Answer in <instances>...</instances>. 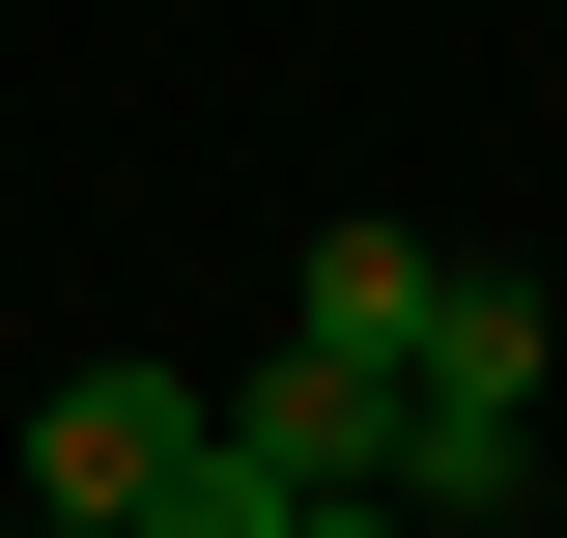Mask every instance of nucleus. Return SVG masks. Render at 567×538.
Wrapping results in <instances>:
<instances>
[{
  "label": "nucleus",
  "mask_w": 567,
  "mask_h": 538,
  "mask_svg": "<svg viewBox=\"0 0 567 538\" xmlns=\"http://www.w3.org/2000/svg\"><path fill=\"white\" fill-rule=\"evenodd\" d=\"M199 425H227L199 369H58V397H29V510H142Z\"/></svg>",
  "instance_id": "1"
},
{
  "label": "nucleus",
  "mask_w": 567,
  "mask_h": 538,
  "mask_svg": "<svg viewBox=\"0 0 567 538\" xmlns=\"http://www.w3.org/2000/svg\"><path fill=\"white\" fill-rule=\"evenodd\" d=\"M227 454H284L312 510H341V482L398 454V369H341V340H256V369H227Z\"/></svg>",
  "instance_id": "2"
},
{
  "label": "nucleus",
  "mask_w": 567,
  "mask_h": 538,
  "mask_svg": "<svg viewBox=\"0 0 567 538\" xmlns=\"http://www.w3.org/2000/svg\"><path fill=\"white\" fill-rule=\"evenodd\" d=\"M511 482H539V397H425V369H398V454H369V510H425V538H511Z\"/></svg>",
  "instance_id": "3"
},
{
  "label": "nucleus",
  "mask_w": 567,
  "mask_h": 538,
  "mask_svg": "<svg viewBox=\"0 0 567 538\" xmlns=\"http://www.w3.org/2000/svg\"><path fill=\"white\" fill-rule=\"evenodd\" d=\"M425 227H312V256H284V340H341V369H425Z\"/></svg>",
  "instance_id": "4"
},
{
  "label": "nucleus",
  "mask_w": 567,
  "mask_h": 538,
  "mask_svg": "<svg viewBox=\"0 0 567 538\" xmlns=\"http://www.w3.org/2000/svg\"><path fill=\"white\" fill-rule=\"evenodd\" d=\"M425 397H539V283H483V256L425 283Z\"/></svg>",
  "instance_id": "5"
},
{
  "label": "nucleus",
  "mask_w": 567,
  "mask_h": 538,
  "mask_svg": "<svg viewBox=\"0 0 567 538\" xmlns=\"http://www.w3.org/2000/svg\"><path fill=\"white\" fill-rule=\"evenodd\" d=\"M284 510H312V482H284V454H227V425H199L171 482H142V538H284Z\"/></svg>",
  "instance_id": "6"
},
{
  "label": "nucleus",
  "mask_w": 567,
  "mask_h": 538,
  "mask_svg": "<svg viewBox=\"0 0 567 538\" xmlns=\"http://www.w3.org/2000/svg\"><path fill=\"white\" fill-rule=\"evenodd\" d=\"M284 538H425V510H369V482H341V510H284Z\"/></svg>",
  "instance_id": "7"
},
{
  "label": "nucleus",
  "mask_w": 567,
  "mask_h": 538,
  "mask_svg": "<svg viewBox=\"0 0 567 538\" xmlns=\"http://www.w3.org/2000/svg\"><path fill=\"white\" fill-rule=\"evenodd\" d=\"M29 538H142V510H29Z\"/></svg>",
  "instance_id": "8"
}]
</instances>
